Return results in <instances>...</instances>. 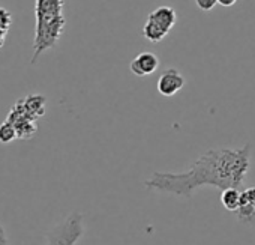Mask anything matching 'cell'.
Segmentation results:
<instances>
[{
	"mask_svg": "<svg viewBox=\"0 0 255 245\" xmlns=\"http://www.w3.org/2000/svg\"><path fill=\"white\" fill-rule=\"evenodd\" d=\"M251 145L240 149H210L201 155L185 173H153L146 188L191 199L192 193L204 185L218 188H237L243 184L249 170Z\"/></svg>",
	"mask_w": 255,
	"mask_h": 245,
	"instance_id": "1",
	"label": "cell"
},
{
	"mask_svg": "<svg viewBox=\"0 0 255 245\" xmlns=\"http://www.w3.org/2000/svg\"><path fill=\"white\" fill-rule=\"evenodd\" d=\"M63 8L65 0H36L35 2L36 26L32 63H36L41 54L59 42L66 26Z\"/></svg>",
	"mask_w": 255,
	"mask_h": 245,
	"instance_id": "2",
	"label": "cell"
},
{
	"mask_svg": "<svg viewBox=\"0 0 255 245\" xmlns=\"http://www.w3.org/2000/svg\"><path fill=\"white\" fill-rule=\"evenodd\" d=\"M83 233V215L80 212H72L63 223L47 233L48 245H75Z\"/></svg>",
	"mask_w": 255,
	"mask_h": 245,
	"instance_id": "3",
	"label": "cell"
},
{
	"mask_svg": "<svg viewBox=\"0 0 255 245\" xmlns=\"http://www.w3.org/2000/svg\"><path fill=\"white\" fill-rule=\"evenodd\" d=\"M6 120H9L11 124L15 127L17 136H18V139H21V140L32 139V137L36 134V131H38L36 119L30 117V116L24 111V108H23L20 99H18V101L15 102V105L11 108V111H9L8 117H6Z\"/></svg>",
	"mask_w": 255,
	"mask_h": 245,
	"instance_id": "4",
	"label": "cell"
},
{
	"mask_svg": "<svg viewBox=\"0 0 255 245\" xmlns=\"http://www.w3.org/2000/svg\"><path fill=\"white\" fill-rule=\"evenodd\" d=\"M185 83H186V80L180 71H177L176 68H168L158 78L156 87L162 96H174L177 92H180L183 89Z\"/></svg>",
	"mask_w": 255,
	"mask_h": 245,
	"instance_id": "5",
	"label": "cell"
},
{
	"mask_svg": "<svg viewBox=\"0 0 255 245\" xmlns=\"http://www.w3.org/2000/svg\"><path fill=\"white\" fill-rule=\"evenodd\" d=\"M158 66H159L158 56L150 51H143L137 57H134V60L129 65V69L137 77H146L153 74L158 69Z\"/></svg>",
	"mask_w": 255,
	"mask_h": 245,
	"instance_id": "6",
	"label": "cell"
},
{
	"mask_svg": "<svg viewBox=\"0 0 255 245\" xmlns=\"http://www.w3.org/2000/svg\"><path fill=\"white\" fill-rule=\"evenodd\" d=\"M147 20L155 23L165 33H168L177 23V14L171 6H159L149 14Z\"/></svg>",
	"mask_w": 255,
	"mask_h": 245,
	"instance_id": "7",
	"label": "cell"
},
{
	"mask_svg": "<svg viewBox=\"0 0 255 245\" xmlns=\"http://www.w3.org/2000/svg\"><path fill=\"white\" fill-rule=\"evenodd\" d=\"M24 111L33 117V119H38L41 116L45 114V104H47V98L44 95H39V93H35V95H27L26 98H21L20 99Z\"/></svg>",
	"mask_w": 255,
	"mask_h": 245,
	"instance_id": "8",
	"label": "cell"
},
{
	"mask_svg": "<svg viewBox=\"0 0 255 245\" xmlns=\"http://www.w3.org/2000/svg\"><path fill=\"white\" fill-rule=\"evenodd\" d=\"M221 202L227 211L236 212L242 205V193L237 188H227L221 194Z\"/></svg>",
	"mask_w": 255,
	"mask_h": 245,
	"instance_id": "9",
	"label": "cell"
},
{
	"mask_svg": "<svg viewBox=\"0 0 255 245\" xmlns=\"http://www.w3.org/2000/svg\"><path fill=\"white\" fill-rule=\"evenodd\" d=\"M143 35H144V38L147 39V41H150V42H153V44H158V42H161L165 36H167V33L161 29V27H158L155 23H152V21H146V24H144V27H143Z\"/></svg>",
	"mask_w": 255,
	"mask_h": 245,
	"instance_id": "10",
	"label": "cell"
},
{
	"mask_svg": "<svg viewBox=\"0 0 255 245\" xmlns=\"http://www.w3.org/2000/svg\"><path fill=\"white\" fill-rule=\"evenodd\" d=\"M15 139H18L17 130L9 120H5L3 124H0V143L8 145V143L14 142Z\"/></svg>",
	"mask_w": 255,
	"mask_h": 245,
	"instance_id": "11",
	"label": "cell"
},
{
	"mask_svg": "<svg viewBox=\"0 0 255 245\" xmlns=\"http://www.w3.org/2000/svg\"><path fill=\"white\" fill-rule=\"evenodd\" d=\"M237 220L243 224H255V208L242 203L240 208L234 212Z\"/></svg>",
	"mask_w": 255,
	"mask_h": 245,
	"instance_id": "12",
	"label": "cell"
},
{
	"mask_svg": "<svg viewBox=\"0 0 255 245\" xmlns=\"http://www.w3.org/2000/svg\"><path fill=\"white\" fill-rule=\"evenodd\" d=\"M11 23H12V15L8 9L0 6V32H5L8 33L9 27H11Z\"/></svg>",
	"mask_w": 255,
	"mask_h": 245,
	"instance_id": "13",
	"label": "cell"
},
{
	"mask_svg": "<svg viewBox=\"0 0 255 245\" xmlns=\"http://www.w3.org/2000/svg\"><path fill=\"white\" fill-rule=\"evenodd\" d=\"M242 203L255 208V187H249L242 191Z\"/></svg>",
	"mask_w": 255,
	"mask_h": 245,
	"instance_id": "14",
	"label": "cell"
},
{
	"mask_svg": "<svg viewBox=\"0 0 255 245\" xmlns=\"http://www.w3.org/2000/svg\"><path fill=\"white\" fill-rule=\"evenodd\" d=\"M195 5L200 11L210 12L218 5V0H195Z\"/></svg>",
	"mask_w": 255,
	"mask_h": 245,
	"instance_id": "15",
	"label": "cell"
},
{
	"mask_svg": "<svg viewBox=\"0 0 255 245\" xmlns=\"http://www.w3.org/2000/svg\"><path fill=\"white\" fill-rule=\"evenodd\" d=\"M0 245H8V236L2 224H0Z\"/></svg>",
	"mask_w": 255,
	"mask_h": 245,
	"instance_id": "16",
	"label": "cell"
},
{
	"mask_svg": "<svg viewBox=\"0 0 255 245\" xmlns=\"http://www.w3.org/2000/svg\"><path fill=\"white\" fill-rule=\"evenodd\" d=\"M237 0H218V5L224 6V8H230L233 5H236Z\"/></svg>",
	"mask_w": 255,
	"mask_h": 245,
	"instance_id": "17",
	"label": "cell"
},
{
	"mask_svg": "<svg viewBox=\"0 0 255 245\" xmlns=\"http://www.w3.org/2000/svg\"><path fill=\"white\" fill-rule=\"evenodd\" d=\"M5 39H6V33H5V32H0V48L3 47V44H5Z\"/></svg>",
	"mask_w": 255,
	"mask_h": 245,
	"instance_id": "18",
	"label": "cell"
}]
</instances>
